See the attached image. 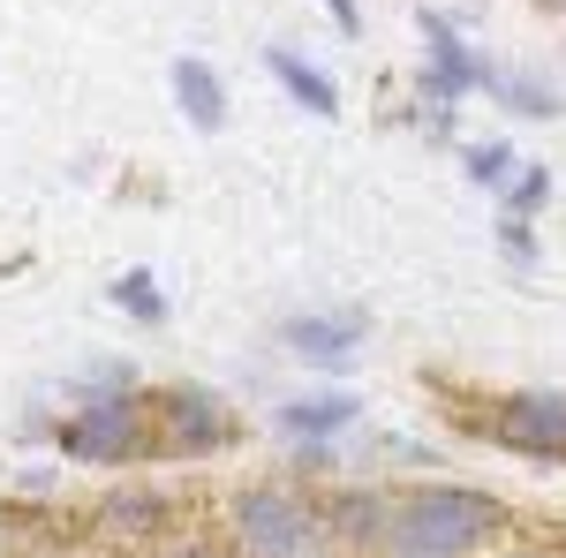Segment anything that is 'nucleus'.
Wrapping results in <instances>:
<instances>
[{
  "label": "nucleus",
  "instance_id": "nucleus-8",
  "mask_svg": "<svg viewBox=\"0 0 566 558\" xmlns=\"http://www.w3.org/2000/svg\"><path fill=\"white\" fill-rule=\"evenodd\" d=\"M363 423V400L355 392H303V400H280V430L295 438V445H333L340 430Z\"/></svg>",
  "mask_w": 566,
  "mask_h": 558
},
{
  "label": "nucleus",
  "instance_id": "nucleus-5",
  "mask_svg": "<svg viewBox=\"0 0 566 558\" xmlns=\"http://www.w3.org/2000/svg\"><path fill=\"white\" fill-rule=\"evenodd\" d=\"M499 84V69L483 61L476 45L461 39L446 15H423V84H416V98H423V114H431V129H446L453 122V106L461 98H476V91Z\"/></svg>",
  "mask_w": 566,
  "mask_h": 558
},
{
  "label": "nucleus",
  "instance_id": "nucleus-3",
  "mask_svg": "<svg viewBox=\"0 0 566 558\" xmlns=\"http://www.w3.org/2000/svg\"><path fill=\"white\" fill-rule=\"evenodd\" d=\"M53 453L61 461H84V468H129V461H151L159 453V430L144 415V400H129V392H91L76 415L53 423Z\"/></svg>",
  "mask_w": 566,
  "mask_h": 558
},
{
  "label": "nucleus",
  "instance_id": "nucleus-17",
  "mask_svg": "<svg viewBox=\"0 0 566 558\" xmlns=\"http://www.w3.org/2000/svg\"><path fill=\"white\" fill-rule=\"evenodd\" d=\"M499 257L506 264H544V242H536V234H528V219H499Z\"/></svg>",
  "mask_w": 566,
  "mask_h": 558
},
{
  "label": "nucleus",
  "instance_id": "nucleus-9",
  "mask_svg": "<svg viewBox=\"0 0 566 558\" xmlns=\"http://www.w3.org/2000/svg\"><path fill=\"white\" fill-rule=\"evenodd\" d=\"M325 528H333L340 551H378L386 528H392V498L386 491H340V498L325 506Z\"/></svg>",
  "mask_w": 566,
  "mask_h": 558
},
{
  "label": "nucleus",
  "instance_id": "nucleus-2",
  "mask_svg": "<svg viewBox=\"0 0 566 558\" xmlns=\"http://www.w3.org/2000/svg\"><path fill=\"white\" fill-rule=\"evenodd\" d=\"M227 514H234L242 558H340L333 528H325V506L310 491H295V483H280V475L242 483Z\"/></svg>",
  "mask_w": 566,
  "mask_h": 558
},
{
  "label": "nucleus",
  "instance_id": "nucleus-4",
  "mask_svg": "<svg viewBox=\"0 0 566 558\" xmlns=\"http://www.w3.org/2000/svg\"><path fill=\"white\" fill-rule=\"evenodd\" d=\"M151 430H159V453H175V461H212L227 445H242V415H234L212 386L159 392V400H151Z\"/></svg>",
  "mask_w": 566,
  "mask_h": 558
},
{
  "label": "nucleus",
  "instance_id": "nucleus-10",
  "mask_svg": "<svg viewBox=\"0 0 566 558\" xmlns=\"http://www.w3.org/2000/svg\"><path fill=\"white\" fill-rule=\"evenodd\" d=\"M167 84H175V106H181V122L189 129H227V84H219V69L212 61H197V53H181L175 69H167Z\"/></svg>",
  "mask_w": 566,
  "mask_h": 558
},
{
  "label": "nucleus",
  "instance_id": "nucleus-18",
  "mask_svg": "<svg viewBox=\"0 0 566 558\" xmlns=\"http://www.w3.org/2000/svg\"><path fill=\"white\" fill-rule=\"evenodd\" d=\"M325 8H333V23H340L348 39H363V0H325Z\"/></svg>",
  "mask_w": 566,
  "mask_h": 558
},
{
  "label": "nucleus",
  "instance_id": "nucleus-12",
  "mask_svg": "<svg viewBox=\"0 0 566 558\" xmlns=\"http://www.w3.org/2000/svg\"><path fill=\"white\" fill-rule=\"evenodd\" d=\"M491 98H499V106H514V114H528V122H559V114H566L559 84H552V76H536V69H499Z\"/></svg>",
  "mask_w": 566,
  "mask_h": 558
},
{
  "label": "nucleus",
  "instance_id": "nucleus-11",
  "mask_svg": "<svg viewBox=\"0 0 566 558\" xmlns=\"http://www.w3.org/2000/svg\"><path fill=\"white\" fill-rule=\"evenodd\" d=\"M264 69H272V84L287 91L303 114H317V122H333V114H340V84H333L317 61H303L295 45H264Z\"/></svg>",
  "mask_w": 566,
  "mask_h": 558
},
{
  "label": "nucleus",
  "instance_id": "nucleus-15",
  "mask_svg": "<svg viewBox=\"0 0 566 558\" xmlns=\"http://www.w3.org/2000/svg\"><path fill=\"white\" fill-rule=\"evenodd\" d=\"M552 204V167L544 159H522V173L499 189V219H536Z\"/></svg>",
  "mask_w": 566,
  "mask_h": 558
},
{
  "label": "nucleus",
  "instance_id": "nucleus-7",
  "mask_svg": "<svg viewBox=\"0 0 566 558\" xmlns=\"http://www.w3.org/2000/svg\"><path fill=\"white\" fill-rule=\"evenodd\" d=\"M370 340V317L363 309H303V317H287L280 325V347L310 362V370H348L355 355Z\"/></svg>",
  "mask_w": 566,
  "mask_h": 558
},
{
  "label": "nucleus",
  "instance_id": "nucleus-6",
  "mask_svg": "<svg viewBox=\"0 0 566 558\" xmlns=\"http://www.w3.org/2000/svg\"><path fill=\"white\" fill-rule=\"evenodd\" d=\"M476 430L514 461H566V392H506Z\"/></svg>",
  "mask_w": 566,
  "mask_h": 558
},
{
  "label": "nucleus",
  "instance_id": "nucleus-19",
  "mask_svg": "<svg viewBox=\"0 0 566 558\" xmlns=\"http://www.w3.org/2000/svg\"><path fill=\"white\" fill-rule=\"evenodd\" d=\"M499 558H552V551H499Z\"/></svg>",
  "mask_w": 566,
  "mask_h": 558
},
{
  "label": "nucleus",
  "instance_id": "nucleus-14",
  "mask_svg": "<svg viewBox=\"0 0 566 558\" xmlns=\"http://www.w3.org/2000/svg\"><path fill=\"white\" fill-rule=\"evenodd\" d=\"M114 309H122V317H136V325H167V287H159L144 264H129V272L114 280Z\"/></svg>",
  "mask_w": 566,
  "mask_h": 558
},
{
  "label": "nucleus",
  "instance_id": "nucleus-1",
  "mask_svg": "<svg viewBox=\"0 0 566 558\" xmlns=\"http://www.w3.org/2000/svg\"><path fill=\"white\" fill-rule=\"evenodd\" d=\"M499 536V498L469 483H423L392 498V528L378 558H476Z\"/></svg>",
  "mask_w": 566,
  "mask_h": 558
},
{
  "label": "nucleus",
  "instance_id": "nucleus-20",
  "mask_svg": "<svg viewBox=\"0 0 566 558\" xmlns=\"http://www.w3.org/2000/svg\"><path fill=\"white\" fill-rule=\"evenodd\" d=\"M544 8H566V0H544Z\"/></svg>",
  "mask_w": 566,
  "mask_h": 558
},
{
  "label": "nucleus",
  "instance_id": "nucleus-13",
  "mask_svg": "<svg viewBox=\"0 0 566 558\" xmlns=\"http://www.w3.org/2000/svg\"><path fill=\"white\" fill-rule=\"evenodd\" d=\"M461 173H469L476 189H491V197H499V189L522 173V151H514L506 136H483V144H469V151H461Z\"/></svg>",
  "mask_w": 566,
  "mask_h": 558
},
{
  "label": "nucleus",
  "instance_id": "nucleus-16",
  "mask_svg": "<svg viewBox=\"0 0 566 558\" xmlns=\"http://www.w3.org/2000/svg\"><path fill=\"white\" fill-rule=\"evenodd\" d=\"M159 514H167V498H159V491H122V498L106 506V520H114L122 536H151Z\"/></svg>",
  "mask_w": 566,
  "mask_h": 558
}]
</instances>
